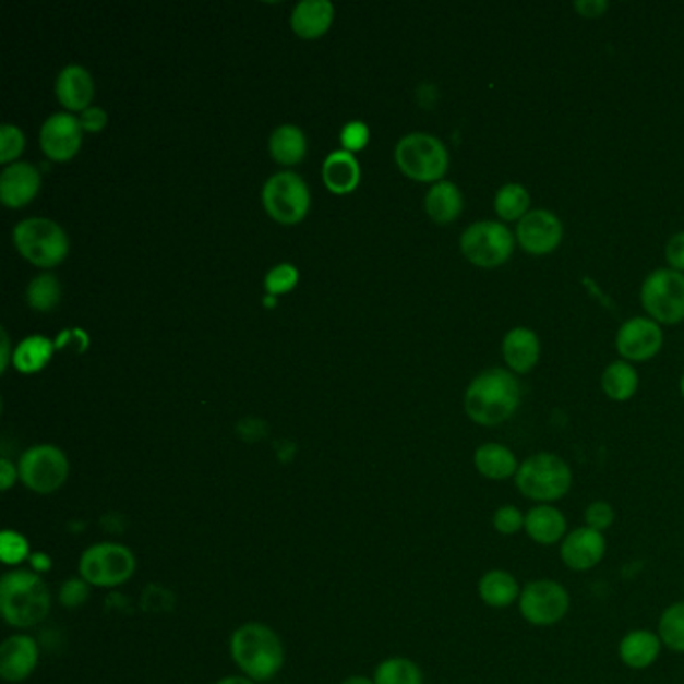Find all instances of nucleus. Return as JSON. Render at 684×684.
Segmentation results:
<instances>
[{"label":"nucleus","mask_w":684,"mask_h":684,"mask_svg":"<svg viewBox=\"0 0 684 684\" xmlns=\"http://www.w3.org/2000/svg\"><path fill=\"white\" fill-rule=\"evenodd\" d=\"M520 384L504 368H490L478 373L464 396V410L478 425L496 428L508 422L520 408Z\"/></svg>","instance_id":"1"},{"label":"nucleus","mask_w":684,"mask_h":684,"mask_svg":"<svg viewBox=\"0 0 684 684\" xmlns=\"http://www.w3.org/2000/svg\"><path fill=\"white\" fill-rule=\"evenodd\" d=\"M231 659L253 683H267L279 674L286 662L284 643L274 628L262 622L239 626L229 643Z\"/></svg>","instance_id":"2"},{"label":"nucleus","mask_w":684,"mask_h":684,"mask_svg":"<svg viewBox=\"0 0 684 684\" xmlns=\"http://www.w3.org/2000/svg\"><path fill=\"white\" fill-rule=\"evenodd\" d=\"M0 612L14 628H31L50 612V592L40 574L14 568L0 578Z\"/></svg>","instance_id":"3"},{"label":"nucleus","mask_w":684,"mask_h":684,"mask_svg":"<svg viewBox=\"0 0 684 684\" xmlns=\"http://www.w3.org/2000/svg\"><path fill=\"white\" fill-rule=\"evenodd\" d=\"M573 480V468L568 461L550 452H538L520 464L514 484L530 502L554 504L568 496Z\"/></svg>","instance_id":"4"},{"label":"nucleus","mask_w":684,"mask_h":684,"mask_svg":"<svg viewBox=\"0 0 684 684\" xmlns=\"http://www.w3.org/2000/svg\"><path fill=\"white\" fill-rule=\"evenodd\" d=\"M396 163L401 173L420 183H437L449 167L446 145L428 133H410L396 145Z\"/></svg>","instance_id":"5"},{"label":"nucleus","mask_w":684,"mask_h":684,"mask_svg":"<svg viewBox=\"0 0 684 684\" xmlns=\"http://www.w3.org/2000/svg\"><path fill=\"white\" fill-rule=\"evenodd\" d=\"M13 241L26 262L55 267L69 253V239L62 227L45 217H28L14 227Z\"/></svg>","instance_id":"6"},{"label":"nucleus","mask_w":684,"mask_h":684,"mask_svg":"<svg viewBox=\"0 0 684 684\" xmlns=\"http://www.w3.org/2000/svg\"><path fill=\"white\" fill-rule=\"evenodd\" d=\"M137 571L135 554L117 542H99L88 547L79 559V574L88 586L115 588L133 578Z\"/></svg>","instance_id":"7"},{"label":"nucleus","mask_w":684,"mask_h":684,"mask_svg":"<svg viewBox=\"0 0 684 684\" xmlns=\"http://www.w3.org/2000/svg\"><path fill=\"white\" fill-rule=\"evenodd\" d=\"M640 303L657 324L684 322V274L671 267L655 269L640 287Z\"/></svg>","instance_id":"8"},{"label":"nucleus","mask_w":684,"mask_h":684,"mask_svg":"<svg viewBox=\"0 0 684 684\" xmlns=\"http://www.w3.org/2000/svg\"><path fill=\"white\" fill-rule=\"evenodd\" d=\"M516 237L502 221H478L460 237L461 255L468 262L492 269L508 262L514 253Z\"/></svg>","instance_id":"9"},{"label":"nucleus","mask_w":684,"mask_h":684,"mask_svg":"<svg viewBox=\"0 0 684 684\" xmlns=\"http://www.w3.org/2000/svg\"><path fill=\"white\" fill-rule=\"evenodd\" d=\"M518 610L524 621L548 628L564 621L571 612V592L559 580L540 578L523 586Z\"/></svg>","instance_id":"10"},{"label":"nucleus","mask_w":684,"mask_h":684,"mask_svg":"<svg viewBox=\"0 0 684 684\" xmlns=\"http://www.w3.org/2000/svg\"><path fill=\"white\" fill-rule=\"evenodd\" d=\"M21 482L35 494L49 496L61 490L69 478V460L52 444H38L26 449L19 460Z\"/></svg>","instance_id":"11"},{"label":"nucleus","mask_w":684,"mask_h":684,"mask_svg":"<svg viewBox=\"0 0 684 684\" xmlns=\"http://www.w3.org/2000/svg\"><path fill=\"white\" fill-rule=\"evenodd\" d=\"M263 205L275 221L298 224L310 209V189L298 173H275L263 185Z\"/></svg>","instance_id":"12"},{"label":"nucleus","mask_w":684,"mask_h":684,"mask_svg":"<svg viewBox=\"0 0 684 684\" xmlns=\"http://www.w3.org/2000/svg\"><path fill=\"white\" fill-rule=\"evenodd\" d=\"M564 237V227L559 217L548 209H532L516 225L518 245L536 257L556 251Z\"/></svg>","instance_id":"13"},{"label":"nucleus","mask_w":684,"mask_h":684,"mask_svg":"<svg viewBox=\"0 0 684 684\" xmlns=\"http://www.w3.org/2000/svg\"><path fill=\"white\" fill-rule=\"evenodd\" d=\"M662 329L650 317H631L619 327L614 346L624 361L652 360L662 348Z\"/></svg>","instance_id":"14"},{"label":"nucleus","mask_w":684,"mask_h":684,"mask_svg":"<svg viewBox=\"0 0 684 684\" xmlns=\"http://www.w3.org/2000/svg\"><path fill=\"white\" fill-rule=\"evenodd\" d=\"M607 556V538L588 526L574 528L560 544V559L574 573H588L597 568Z\"/></svg>","instance_id":"15"},{"label":"nucleus","mask_w":684,"mask_h":684,"mask_svg":"<svg viewBox=\"0 0 684 684\" xmlns=\"http://www.w3.org/2000/svg\"><path fill=\"white\" fill-rule=\"evenodd\" d=\"M83 143L81 121L69 112H57L49 117L40 129V147L52 161L73 159Z\"/></svg>","instance_id":"16"},{"label":"nucleus","mask_w":684,"mask_h":684,"mask_svg":"<svg viewBox=\"0 0 684 684\" xmlns=\"http://www.w3.org/2000/svg\"><path fill=\"white\" fill-rule=\"evenodd\" d=\"M38 662V645L33 636H9L0 645V676L7 683H23L26 681Z\"/></svg>","instance_id":"17"},{"label":"nucleus","mask_w":684,"mask_h":684,"mask_svg":"<svg viewBox=\"0 0 684 684\" xmlns=\"http://www.w3.org/2000/svg\"><path fill=\"white\" fill-rule=\"evenodd\" d=\"M40 173L31 163H11L0 175V200L9 207H23L37 197Z\"/></svg>","instance_id":"18"},{"label":"nucleus","mask_w":684,"mask_h":684,"mask_svg":"<svg viewBox=\"0 0 684 684\" xmlns=\"http://www.w3.org/2000/svg\"><path fill=\"white\" fill-rule=\"evenodd\" d=\"M524 532L540 547H554L562 544V540L568 535V520L556 506L536 504L526 512Z\"/></svg>","instance_id":"19"},{"label":"nucleus","mask_w":684,"mask_h":684,"mask_svg":"<svg viewBox=\"0 0 684 684\" xmlns=\"http://www.w3.org/2000/svg\"><path fill=\"white\" fill-rule=\"evenodd\" d=\"M662 640L659 633L647 628H635L622 636L619 643V659L631 671H647L660 657Z\"/></svg>","instance_id":"20"},{"label":"nucleus","mask_w":684,"mask_h":684,"mask_svg":"<svg viewBox=\"0 0 684 684\" xmlns=\"http://www.w3.org/2000/svg\"><path fill=\"white\" fill-rule=\"evenodd\" d=\"M57 97L69 111H85L95 95L93 76L81 64L64 67L57 76Z\"/></svg>","instance_id":"21"},{"label":"nucleus","mask_w":684,"mask_h":684,"mask_svg":"<svg viewBox=\"0 0 684 684\" xmlns=\"http://www.w3.org/2000/svg\"><path fill=\"white\" fill-rule=\"evenodd\" d=\"M502 358L514 373H530L540 360V339L530 327H514L502 339Z\"/></svg>","instance_id":"22"},{"label":"nucleus","mask_w":684,"mask_h":684,"mask_svg":"<svg viewBox=\"0 0 684 684\" xmlns=\"http://www.w3.org/2000/svg\"><path fill=\"white\" fill-rule=\"evenodd\" d=\"M473 468L485 480L504 482V480L516 478L520 461L508 446L497 444V442H488L473 452Z\"/></svg>","instance_id":"23"},{"label":"nucleus","mask_w":684,"mask_h":684,"mask_svg":"<svg viewBox=\"0 0 684 684\" xmlns=\"http://www.w3.org/2000/svg\"><path fill=\"white\" fill-rule=\"evenodd\" d=\"M520 595L523 586L518 578L504 568L488 571L478 583V597L490 609H511L512 604H518Z\"/></svg>","instance_id":"24"},{"label":"nucleus","mask_w":684,"mask_h":684,"mask_svg":"<svg viewBox=\"0 0 684 684\" xmlns=\"http://www.w3.org/2000/svg\"><path fill=\"white\" fill-rule=\"evenodd\" d=\"M334 23V4L329 0H301L291 13V28L301 38H317Z\"/></svg>","instance_id":"25"},{"label":"nucleus","mask_w":684,"mask_h":684,"mask_svg":"<svg viewBox=\"0 0 684 684\" xmlns=\"http://www.w3.org/2000/svg\"><path fill=\"white\" fill-rule=\"evenodd\" d=\"M360 165L356 161L353 153L346 149L329 153L322 169L325 187L337 195H346L353 191L360 183Z\"/></svg>","instance_id":"26"},{"label":"nucleus","mask_w":684,"mask_h":684,"mask_svg":"<svg viewBox=\"0 0 684 684\" xmlns=\"http://www.w3.org/2000/svg\"><path fill=\"white\" fill-rule=\"evenodd\" d=\"M464 209V197L460 189L452 181H437L425 195V213L437 225H448L456 221Z\"/></svg>","instance_id":"27"},{"label":"nucleus","mask_w":684,"mask_h":684,"mask_svg":"<svg viewBox=\"0 0 684 684\" xmlns=\"http://www.w3.org/2000/svg\"><path fill=\"white\" fill-rule=\"evenodd\" d=\"M305 151L308 141L296 124H281L269 137V153L281 165H298L305 157Z\"/></svg>","instance_id":"28"},{"label":"nucleus","mask_w":684,"mask_h":684,"mask_svg":"<svg viewBox=\"0 0 684 684\" xmlns=\"http://www.w3.org/2000/svg\"><path fill=\"white\" fill-rule=\"evenodd\" d=\"M600 386L612 401H628L638 389V373L631 361H612L602 372Z\"/></svg>","instance_id":"29"},{"label":"nucleus","mask_w":684,"mask_h":684,"mask_svg":"<svg viewBox=\"0 0 684 684\" xmlns=\"http://www.w3.org/2000/svg\"><path fill=\"white\" fill-rule=\"evenodd\" d=\"M52 341L45 336L25 337L14 349V368L21 373L40 372L52 358Z\"/></svg>","instance_id":"30"},{"label":"nucleus","mask_w":684,"mask_h":684,"mask_svg":"<svg viewBox=\"0 0 684 684\" xmlns=\"http://www.w3.org/2000/svg\"><path fill=\"white\" fill-rule=\"evenodd\" d=\"M494 212L506 224L520 221L524 215L532 212L528 189L520 183H506L500 187L494 197Z\"/></svg>","instance_id":"31"},{"label":"nucleus","mask_w":684,"mask_h":684,"mask_svg":"<svg viewBox=\"0 0 684 684\" xmlns=\"http://www.w3.org/2000/svg\"><path fill=\"white\" fill-rule=\"evenodd\" d=\"M375 684H423V672L413 660L392 657L377 664Z\"/></svg>","instance_id":"32"},{"label":"nucleus","mask_w":684,"mask_h":684,"mask_svg":"<svg viewBox=\"0 0 684 684\" xmlns=\"http://www.w3.org/2000/svg\"><path fill=\"white\" fill-rule=\"evenodd\" d=\"M659 636L669 650L684 655V600L672 602L660 614Z\"/></svg>","instance_id":"33"},{"label":"nucleus","mask_w":684,"mask_h":684,"mask_svg":"<svg viewBox=\"0 0 684 684\" xmlns=\"http://www.w3.org/2000/svg\"><path fill=\"white\" fill-rule=\"evenodd\" d=\"M26 301L33 310L52 311L61 301V284L55 275L43 274L26 287Z\"/></svg>","instance_id":"34"},{"label":"nucleus","mask_w":684,"mask_h":684,"mask_svg":"<svg viewBox=\"0 0 684 684\" xmlns=\"http://www.w3.org/2000/svg\"><path fill=\"white\" fill-rule=\"evenodd\" d=\"M31 544L25 536L16 530H4L0 535V560L7 566H19L21 562L31 559Z\"/></svg>","instance_id":"35"},{"label":"nucleus","mask_w":684,"mask_h":684,"mask_svg":"<svg viewBox=\"0 0 684 684\" xmlns=\"http://www.w3.org/2000/svg\"><path fill=\"white\" fill-rule=\"evenodd\" d=\"M492 526H494L497 535L516 536L518 532H523L524 526H526V514L514 504H504L494 512Z\"/></svg>","instance_id":"36"},{"label":"nucleus","mask_w":684,"mask_h":684,"mask_svg":"<svg viewBox=\"0 0 684 684\" xmlns=\"http://www.w3.org/2000/svg\"><path fill=\"white\" fill-rule=\"evenodd\" d=\"M298 279L299 274L296 265L279 263L269 274L265 275V289L269 296H279V293L291 291L298 284Z\"/></svg>","instance_id":"37"},{"label":"nucleus","mask_w":684,"mask_h":684,"mask_svg":"<svg viewBox=\"0 0 684 684\" xmlns=\"http://www.w3.org/2000/svg\"><path fill=\"white\" fill-rule=\"evenodd\" d=\"M616 520V511L612 508V504L607 500H595L586 506L585 523L588 528L598 530V532H607L610 526Z\"/></svg>","instance_id":"38"},{"label":"nucleus","mask_w":684,"mask_h":684,"mask_svg":"<svg viewBox=\"0 0 684 684\" xmlns=\"http://www.w3.org/2000/svg\"><path fill=\"white\" fill-rule=\"evenodd\" d=\"M25 149V135L14 124L0 127V163H11Z\"/></svg>","instance_id":"39"},{"label":"nucleus","mask_w":684,"mask_h":684,"mask_svg":"<svg viewBox=\"0 0 684 684\" xmlns=\"http://www.w3.org/2000/svg\"><path fill=\"white\" fill-rule=\"evenodd\" d=\"M368 139H370V129H368V124L361 123V121H349L341 129V135H339L344 149L349 151V153L363 149Z\"/></svg>","instance_id":"40"},{"label":"nucleus","mask_w":684,"mask_h":684,"mask_svg":"<svg viewBox=\"0 0 684 684\" xmlns=\"http://www.w3.org/2000/svg\"><path fill=\"white\" fill-rule=\"evenodd\" d=\"M62 604L69 607V609H75L85 604L88 598V585L83 578H71L61 586V592H59Z\"/></svg>","instance_id":"41"},{"label":"nucleus","mask_w":684,"mask_h":684,"mask_svg":"<svg viewBox=\"0 0 684 684\" xmlns=\"http://www.w3.org/2000/svg\"><path fill=\"white\" fill-rule=\"evenodd\" d=\"M664 255H667V262L671 265V269L674 272H684V231L681 233H674V236L667 241V248H664Z\"/></svg>","instance_id":"42"},{"label":"nucleus","mask_w":684,"mask_h":684,"mask_svg":"<svg viewBox=\"0 0 684 684\" xmlns=\"http://www.w3.org/2000/svg\"><path fill=\"white\" fill-rule=\"evenodd\" d=\"M81 127H83V131H88V133H99L105 129V124H107V112L105 109H100V107H88L85 111L81 112Z\"/></svg>","instance_id":"43"},{"label":"nucleus","mask_w":684,"mask_h":684,"mask_svg":"<svg viewBox=\"0 0 684 684\" xmlns=\"http://www.w3.org/2000/svg\"><path fill=\"white\" fill-rule=\"evenodd\" d=\"M610 4L607 0H578L574 2V11L583 19H600L609 13Z\"/></svg>","instance_id":"44"},{"label":"nucleus","mask_w":684,"mask_h":684,"mask_svg":"<svg viewBox=\"0 0 684 684\" xmlns=\"http://www.w3.org/2000/svg\"><path fill=\"white\" fill-rule=\"evenodd\" d=\"M57 348H69V346H73L76 353H83L88 346V337L85 332H81V329H67V332H62L59 339H57V344H55Z\"/></svg>","instance_id":"45"},{"label":"nucleus","mask_w":684,"mask_h":684,"mask_svg":"<svg viewBox=\"0 0 684 684\" xmlns=\"http://www.w3.org/2000/svg\"><path fill=\"white\" fill-rule=\"evenodd\" d=\"M16 478H21L19 468L9 458H2L0 460V488H2V492H9L16 482Z\"/></svg>","instance_id":"46"},{"label":"nucleus","mask_w":684,"mask_h":684,"mask_svg":"<svg viewBox=\"0 0 684 684\" xmlns=\"http://www.w3.org/2000/svg\"><path fill=\"white\" fill-rule=\"evenodd\" d=\"M28 560H31V571H35L37 574L49 573L50 566H52V562L45 552H33Z\"/></svg>","instance_id":"47"},{"label":"nucleus","mask_w":684,"mask_h":684,"mask_svg":"<svg viewBox=\"0 0 684 684\" xmlns=\"http://www.w3.org/2000/svg\"><path fill=\"white\" fill-rule=\"evenodd\" d=\"M9 361H11V341L7 332L2 329V353H0V372H7L9 368Z\"/></svg>","instance_id":"48"},{"label":"nucleus","mask_w":684,"mask_h":684,"mask_svg":"<svg viewBox=\"0 0 684 684\" xmlns=\"http://www.w3.org/2000/svg\"><path fill=\"white\" fill-rule=\"evenodd\" d=\"M215 684H255V683H253L251 679H248V676H237V674H233V676H225V679H219V681H217V683Z\"/></svg>","instance_id":"49"},{"label":"nucleus","mask_w":684,"mask_h":684,"mask_svg":"<svg viewBox=\"0 0 684 684\" xmlns=\"http://www.w3.org/2000/svg\"><path fill=\"white\" fill-rule=\"evenodd\" d=\"M341 684H375L373 683V679H368V676H361V674H356V676H349Z\"/></svg>","instance_id":"50"},{"label":"nucleus","mask_w":684,"mask_h":684,"mask_svg":"<svg viewBox=\"0 0 684 684\" xmlns=\"http://www.w3.org/2000/svg\"><path fill=\"white\" fill-rule=\"evenodd\" d=\"M263 303H265V308H274L275 296H269V293H267V298L263 299Z\"/></svg>","instance_id":"51"},{"label":"nucleus","mask_w":684,"mask_h":684,"mask_svg":"<svg viewBox=\"0 0 684 684\" xmlns=\"http://www.w3.org/2000/svg\"><path fill=\"white\" fill-rule=\"evenodd\" d=\"M681 394H683V398H684V373H683V377H681Z\"/></svg>","instance_id":"52"}]
</instances>
